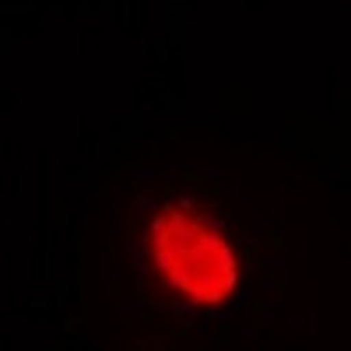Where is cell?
I'll return each mask as SVG.
<instances>
[{"instance_id":"6da1fadb","label":"cell","mask_w":351,"mask_h":351,"mask_svg":"<svg viewBox=\"0 0 351 351\" xmlns=\"http://www.w3.org/2000/svg\"><path fill=\"white\" fill-rule=\"evenodd\" d=\"M155 256L165 278L197 302H225L239 281L228 243L190 211H165L155 225Z\"/></svg>"}]
</instances>
